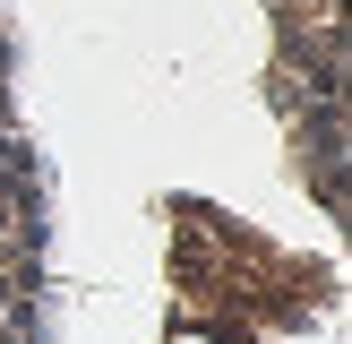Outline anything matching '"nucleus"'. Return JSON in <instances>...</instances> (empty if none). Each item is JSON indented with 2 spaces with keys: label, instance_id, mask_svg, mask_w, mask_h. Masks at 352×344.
<instances>
[{
  "label": "nucleus",
  "instance_id": "nucleus-1",
  "mask_svg": "<svg viewBox=\"0 0 352 344\" xmlns=\"http://www.w3.org/2000/svg\"><path fill=\"white\" fill-rule=\"evenodd\" d=\"M0 344H52V181L17 95L9 9H0Z\"/></svg>",
  "mask_w": 352,
  "mask_h": 344
}]
</instances>
